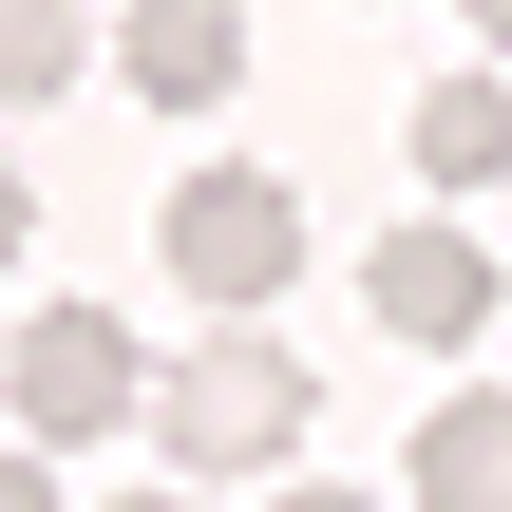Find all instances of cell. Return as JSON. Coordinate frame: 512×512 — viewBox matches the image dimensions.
I'll return each instance as SVG.
<instances>
[{
  "label": "cell",
  "instance_id": "6da1fadb",
  "mask_svg": "<svg viewBox=\"0 0 512 512\" xmlns=\"http://www.w3.org/2000/svg\"><path fill=\"white\" fill-rule=\"evenodd\" d=\"M304 399H323V380H304L266 323H228V342H190L133 418H152V456H171V475H266V456H304Z\"/></svg>",
  "mask_w": 512,
  "mask_h": 512
},
{
  "label": "cell",
  "instance_id": "7a4b0ae2",
  "mask_svg": "<svg viewBox=\"0 0 512 512\" xmlns=\"http://www.w3.org/2000/svg\"><path fill=\"white\" fill-rule=\"evenodd\" d=\"M171 285L228 304V323H266V304L304 285V190H285V171H190V190H171Z\"/></svg>",
  "mask_w": 512,
  "mask_h": 512
},
{
  "label": "cell",
  "instance_id": "3957f363",
  "mask_svg": "<svg viewBox=\"0 0 512 512\" xmlns=\"http://www.w3.org/2000/svg\"><path fill=\"white\" fill-rule=\"evenodd\" d=\"M0 399H19V437L57 456V437H114V418L152 399V361H133V323H114V304H38V323L0 342Z\"/></svg>",
  "mask_w": 512,
  "mask_h": 512
},
{
  "label": "cell",
  "instance_id": "277c9868",
  "mask_svg": "<svg viewBox=\"0 0 512 512\" xmlns=\"http://www.w3.org/2000/svg\"><path fill=\"white\" fill-rule=\"evenodd\" d=\"M361 304L399 323V342H475L494 323V247L437 209V228H380V266H361Z\"/></svg>",
  "mask_w": 512,
  "mask_h": 512
},
{
  "label": "cell",
  "instance_id": "5b68a950",
  "mask_svg": "<svg viewBox=\"0 0 512 512\" xmlns=\"http://www.w3.org/2000/svg\"><path fill=\"white\" fill-rule=\"evenodd\" d=\"M114 76H133L152 114H209V95L247 76V19H228V0H133V19H114Z\"/></svg>",
  "mask_w": 512,
  "mask_h": 512
},
{
  "label": "cell",
  "instance_id": "8992f818",
  "mask_svg": "<svg viewBox=\"0 0 512 512\" xmlns=\"http://www.w3.org/2000/svg\"><path fill=\"white\" fill-rule=\"evenodd\" d=\"M512 171V76H437L418 95V190L456 209V190H494Z\"/></svg>",
  "mask_w": 512,
  "mask_h": 512
},
{
  "label": "cell",
  "instance_id": "52a82bcc",
  "mask_svg": "<svg viewBox=\"0 0 512 512\" xmlns=\"http://www.w3.org/2000/svg\"><path fill=\"white\" fill-rule=\"evenodd\" d=\"M418 512H512V399H437L418 418Z\"/></svg>",
  "mask_w": 512,
  "mask_h": 512
},
{
  "label": "cell",
  "instance_id": "ba28073f",
  "mask_svg": "<svg viewBox=\"0 0 512 512\" xmlns=\"http://www.w3.org/2000/svg\"><path fill=\"white\" fill-rule=\"evenodd\" d=\"M76 95V0H0V114Z\"/></svg>",
  "mask_w": 512,
  "mask_h": 512
},
{
  "label": "cell",
  "instance_id": "9c48e42d",
  "mask_svg": "<svg viewBox=\"0 0 512 512\" xmlns=\"http://www.w3.org/2000/svg\"><path fill=\"white\" fill-rule=\"evenodd\" d=\"M0 512H57V475H38V437H0Z\"/></svg>",
  "mask_w": 512,
  "mask_h": 512
},
{
  "label": "cell",
  "instance_id": "30bf717a",
  "mask_svg": "<svg viewBox=\"0 0 512 512\" xmlns=\"http://www.w3.org/2000/svg\"><path fill=\"white\" fill-rule=\"evenodd\" d=\"M19 228H38V190H19V171H0V247H19Z\"/></svg>",
  "mask_w": 512,
  "mask_h": 512
},
{
  "label": "cell",
  "instance_id": "8fae6325",
  "mask_svg": "<svg viewBox=\"0 0 512 512\" xmlns=\"http://www.w3.org/2000/svg\"><path fill=\"white\" fill-rule=\"evenodd\" d=\"M266 512H361V494H323V475H304V494H266Z\"/></svg>",
  "mask_w": 512,
  "mask_h": 512
},
{
  "label": "cell",
  "instance_id": "7c38bea8",
  "mask_svg": "<svg viewBox=\"0 0 512 512\" xmlns=\"http://www.w3.org/2000/svg\"><path fill=\"white\" fill-rule=\"evenodd\" d=\"M456 19H475V38H512V0H456Z\"/></svg>",
  "mask_w": 512,
  "mask_h": 512
},
{
  "label": "cell",
  "instance_id": "4fadbf2b",
  "mask_svg": "<svg viewBox=\"0 0 512 512\" xmlns=\"http://www.w3.org/2000/svg\"><path fill=\"white\" fill-rule=\"evenodd\" d=\"M114 512H190V494H114Z\"/></svg>",
  "mask_w": 512,
  "mask_h": 512
}]
</instances>
